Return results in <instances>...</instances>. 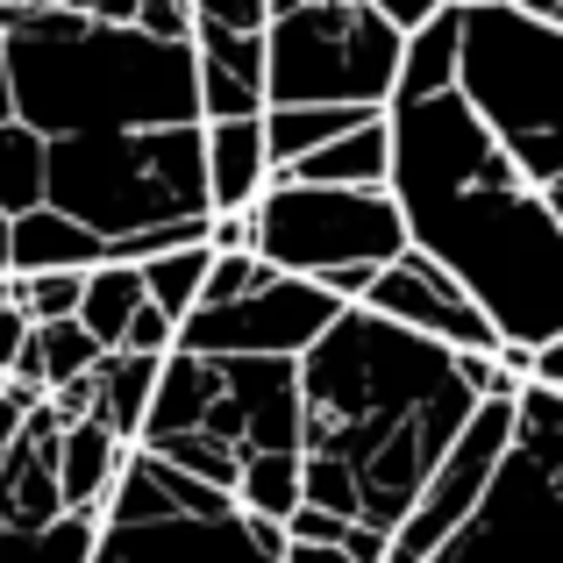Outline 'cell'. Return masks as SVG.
Masks as SVG:
<instances>
[{"label":"cell","mask_w":563,"mask_h":563,"mask_svg":"<svg viewBox=\"0 0 563 563\" xmlns=\"http://www.w3.org/2000/svg\"><path fill=\"white\" fill-rule=\"evenodd\" d=\"M393 192L413 243L493 307L507 343H556L563 221L464 86V0L407 43V79L393 93Z\"/></svg>","instance_id":"1"},{"label":"cell","mask_w":563,"mask_h":563,"mask_svg":"<svg viewBox=\"0 0 563 563\" xmlns=\"http://www.w3.org/2000/svg\"><path fill=\"white\" fill-rule=\"evenodd\" d=\"M536 350H456L378 307H343L300 357L307 385V507L393 536L442 471L450 442L493 393H521Z\"/></svg>","instance_id":"2"},{"label":"cell","mask_w":563,"mask_h":563,"mask_svg":"<svg viewBox=\"0 0 563 563\" xmlns=\"http://www.w3.org/2000/svg\"><path fill=\"white\" fill-rule=\"evenodd\" d=\"M8 8L14 114L43 136H100V129L207 122L200 51L151 36L143 22H100L86 8Z\"/></svg>","instance_id":"3"},{"label":"cell","mask_w":563,"mask_h":563,"mask_svg":"<svg viewBox=\"0 0 563 563\" xmlns=\"http://www.w3.org/2000/svg\"><path fill=\"white\" fill-rule=\"evenodd\" d=\"M292 528L243 507V493L207 485L157 450H129L122 485L100 514L93 563H286Z\"/></svg>","instance_id":"4"},{"label":"cell","mask_w":563,"mask_h":563,"mask_svg":"<svg viewBox=\"0 0 563 563\" xmlns=\"http://www.w3.org/2000/svg\"><path fill=\"white\" fill-rule=\"evenodd\" d=\"M464 86L563 221V29L514 0L464 8Z\"/></svg>","instance_id":"5"},{"label":"cell","mask_w":563,"mask_h":563,"mask_svg":"<svg viewBox=\"0 0 563 563\" xmlns=\"http://www.w3.org/2000/svg\"><path fill=\"white\" fill-rule=\"evenodd\" d=\"M413 243L407 207L393 186H314L272 179L257 200V257L278 272L321 278L350 307L372 292V278Z\"/></svg>","instance_id":"6"},{"label":"cell","mask_w":563,"mask_h":563,"mask_svg":"<svg viewBox=\"0 0 563 563\" xmlns=\"http://www.w3.org/2000/svg\"><path fill=\"white\" fill-rule=\"evenodd\" d=\"M428 563H563V393L521 385L514 442L493 485Z\"/></svg>","instance_id":"7"},{"label":"cell","mask_w":563,"mask_h":563,"mask_svg":"<svg viewBox=\"0 0 563 563\" xmlns=\"http://www.w3.org/2000/svg\"><path fill=\"white\" fill-rule=\"evenodd\" d=\"M407 29L378 0H307L272 22V108H393Z\"/></svg>","instance_id":"8"},{"label":"cell","mask_w":563,"mask_h":563,"mask_svg":"<svg viewBox=\"0 0 563 563\" xmlns=\"http://www.w3.org/2000/svg\"><path fill=\"white\" fill-rule=\"evenodd\" d=\"M179 428L235 442L243 464L257 450H307L300 357H207V350H172L143 442L179 435Z\"/></svg>","instance_id":"9"},{"label":"cell","mask_w":563,"mask_h":563,"mask_svg":"<svg viewBox=\"0 0 563 563\" xmlns=\"http://www.w3.org/2000/svg\"><path fill=\"white\" fill-rule=\"evenodd\" d=\"M343 292L300 272H264L250 292L221 307H192L179 321V350H207V357H307L321 335L343 321Z\"/></svg>","instance_id":"10"},{"label":"cell","mask_w":563,"mask_h":563,"mask_svg":"<svg viewBox=\"0 0 563 563\" xmlns=\"http://www.w3.org/2000/svg\"><path fill=\"white\" fill-rule=\"evenodd\" d=\"M514 413H521V393H493L478 413H471V428L450 442L442 471L428 478V493L413 499V514L393 528V550H385V563H428L442 542L456 536V528H464V514L478 507V493L493 485L499 456H507V442H514Z\"/></svg>","instance_id":"11"},{"label":"cell","mask_w":563,"mask_h":563,"mask_svg":"<svg viewBox=\"0 0 563 563\" xmlns=\"http://www.w3.org/2000/svg\"><path fill=\"white\" fill-rule=\"evenodd\" d=\"M364 307H378V314L407 321V329H421V335H442V343H456V350H507V329L493 321V307L421 243H407L372 278Z\"/></svg>","instance_id":"12"},{"label":"cell","mask_w":563,"mask_h":563,"mask_svg":"<svg viewBox=\"0 0 563 563\" xmlns=\"http://www.w3.org/2000/svg\"><path fill=\"white\" fill-rule=\"evenodd\" d=\"M192 51H200L207 122L272 108V29L250 36V29H229V22H200V29H192Z\"/></svg>","instance_id":"13"},{"label":"cell","mask_w":563,"mask_h":563,"mask_svg":"<svg viewBox=\"0 0 563 563\" xmlns=\"http://www.w3.org/2000/svg\"><path fill=\"white\" fill-rule=\"evenodd\" d=\"M207 179H214V214L229 207H257L272 172V136H264V114H229V122H207Z\"/></svg>","instance_id":"14"},{"label":"cell","mask_w":563,"mask_h":563,"mask_svg":"<svg viewBox=\"0 0 563 563\" xmlns=\"http://www.w3.org/2000/svg\"><path fill=\"white\" fill-rule=\"evenodd\" d=\"M114 243L100 229H86V221H71L65 207H29V214H14V243H8V272H93V264H108Z\"/></svg>","instance_id":"15"},{"label":"cell","mask_w":563,"mask_h":563,"mask_svg":"<svg viewBox=\"0 0 563 563\" xmlns=\"http://www.w3.org/2000/svg\"><path fill=\"white\" fill-rule=\"evenodd\" d=\"M278 179H314V186H393V108L372 114V122L343 129L335 143L307 151L292 172Z\"/></svg>","instance_id":"16"},{"label":"cell","mask_w":563,"mask_h":563,"mask_svg":"<svg viewBox=\"0 0 563 563\" xmlns=\"http://www.w3.org/2000/svg\"><path fill=\"white\" fill-rule=\"evenodd\" d=\"M157 378H165V357H143V350H108L93 372V421H108L122 442H143L157 407Z\"/></svg>","instance_id":"17"},{"label":"cell","mask_w":563,"mask_h":563,"mask_svg":"<svg viewBox=\"0 0 563 563\" xmlns=\"http://www.w3.org/2000/svg\"><path fill=\"white\" fill-rule=\"evenodd\" d=\"M100 357H108V343H100V335L86 329L79 314L36 321V335H29V350H22V364H14V378H29V385H43V393H57V385L93 378Z\"/></svg>","instance_id":"18"},{"label":"cell","mask_w":563,"mask_h":563,"mask_svg":"<svg viewBox=\"0 0 563 563\" xmlns=\"http://www.w3.org/2000/svg\"><path fill=\"white\" fill-rule=\"evenodd\" d=\"M151 300V278H143V264L136 257H108V264H93L86 272V307H79V321L100 335L108 350H122V335H129V321H136V307Z\"/></svg>","instance_id":"19"},{"label":"cell","mask_w":563,"mask_h":563,"mask_svg":"<svg viewBox=\"0 0 563 563\" xmlns=\"http://www.w3.org/2000/svg\"><path fill=\"white\" fill-rule=\"evenodd\" d=\"M385 108H264V136H272V172H292L307 151L335 143L343 129L372 122Z\"/></svg>","instance_id":"20"},{"label":"cell","mask_w":563,"mask_h":563,"mask_svg":"<svg viewBox=\"0 0 563 563\" xmlns=\"http://www.w3.org/2000/svg\"><path fill=\"white\" fill-rule=\"evenodd\" d=\"M43 192H51V136L14 114V122H0V207L29 214V207H43Z\"/></svg>","instance_id":"21"},{"label":"cell","mask_w":563,"mask_h":563,"mask_svg":"<svg viewBox=\"0 0 563 563\" xmlns=\"http://www.w3.org/2000/svg\"><path fill=\"white\" fill-rule=\"evenodd\" d=\"M243 507L272 514V521H292L307 507V450H257L243 464Z\"/></svg>","instance_id":"22"},{"label":"cell","mask_w":563,"mask_h":563,"mask_svg":"<svg viewBox=\"0 0 563 563\" xmlns=\"http://www.w3.org/2000/svg\"><path fill=\"white\" fill-rule=\"evenodd\" d=\"M207 272H214V243H179V250H157L143 257V278H151V300L165 314H192L207 300Z\"/></svg>","instance_id":"23"},{"label":"cell","mask_w":563,"mask_h":563,"mask_svg":"<svg viewBox=\"0 0 563 563\" xmlns=\"http://www.w3.org/2000/svg\"><path fill=\"white\" fill-rule=\"evenodd\" d=\"M143 450H157V456H172L179 471H192V478H207V485H243V450L235 442H221V435H200V428H179V435H151Z\"/></svg>","instance_id":"24"},{"label":"cell","mask_w":563,"mask_h":563,"mask_svg":"<svg viewBox=\"0 0 563 563\" xmlns=\"http://www.w3.org/2000/svg\"><path fill=\"white\" fill-rule=\"evenodd\" d=\"M14 300L29 321H65L86 307V272H14Z\"/></svg>","instance_id":"25"},{"label":"cell","mask_w":563,"mask_h":563,"mask_svg":"<svg viewBox=\"0 0 563 563\" xmlns=\"http://www.w3.org/2000/svg\"><path fill=\"white\" fill-rule=\"evenodd\" d=\"M122 350H143V357H172V350H179V314H165L157 300H143V307H136V321H129V335H122Z\"/></svg>","instance_id":"26"},{"label":"cell","mask_w":563,"mask_h":563,"mask_svg":"<svg viewBox=\"0 0 563 563\" xmlns=\"http://www.w3.org/2000/svg\"><path fill=\"white\" fill-rule=\"evenodd\" d=\"M29 335H36V321H29L22 300H0V372H14L29 350Z\"/></svg>","instance_id":"27"},{"label":"cell","mask_w":563,"mask_h":563,"mask_svg":"<svg viewBox=\"0 0 563 563\" xmlns=\"http://www.w3.org/2000/svg\"><path fill=\"white\" fill-rule=\"evenodd\" d=\"M207 243H214V250H257V207H229V214H214Z\"/></svg>","instance_id":"28"},{"label":"cell","mask_w":563,"mask_h":563,"mask_svg":"<svg viewBox=\"0 0 563 563\" xmlns=\"http://www.w3.org/2000/svg\"><path fill=\"white\" fill-rule=\"evenodd\" d=\"M378 8H385V14H393V22H399V29L413 36V29H428L435 14H450L456 0H378Z\"/></svg>","instance_id":"29"},{"label":"cell","mask_w":563,"mask_h":563,"mask_svg":"<svg viewBox=\"0 0 563 563\" xmlns=\"http://www.w3.org/2000/svg\"><path fill=\"white\" fill-rule=\"evenodd\" d=\"M286 563H357V556H350L343 542H300V536H292V556Z\"/></svg>","instance_id":"30"},{"label":"cell","mask_w":563,"mask_h":563,"mask_svg":"<svg viewBox=\"0 0 563 563\" xmlns=\"http://www.w3.org/2000/svg\"><path fill=\"white\" fill-rule=\"evenodd\" d=\"M71 8L100 14V22H136V14H143V0H71Z\"/></svg>","instance_id":"31"},{"label":"cell","mask_w":563,"mask_h":563,"mask_svg":"<svg viewBox=\"0 0 563 563\" xmlns=\"http://www.w3.org/2000/svg\"><path fill=\"white\" fill-rule=\"evenodd\" d=\"M536 378H542V385H556V393H563V335H556V343H542V350H536Z\"/></svg>","instance_id":"32"},{"label":"cell","mask_w":563,"mask_h":563,"mask_svg":"<svg viewBox=\"0 0 563 563\" xmlns=\"http://www.w3.org/2000/svg\"><path fill=\"white\" fill-rule=\"evenodd\" d=\"M0 122H14V65H8V36H0Z\"/></svg>","instance_id":"33"},{"label":"cell","mask_w":563,"mask_h":563,"mask_svg":"<svg viewBox=\"0 0 563 563\" xmlns=\"http://www.w3.org/2000/svg\"><path fill=\"white\" fill-rule=\"evenodd\" d=\"M514 8H528V14H542V22L563 29V0H514Z\"/></svg>","instance_id":"34"},{"label":"cell","mask_w":563,"mask_h":563,"mask_svg":"<svg viewBox=\"0 0 563 563\" xmlns=\"http://www.w3.org/2000/svg\"><path fill=\"white\" fill-rule=\"evenodd\" d=\"M8 243H14V214L0 207V272H8Z\"/></svg>","instance_id":"35"},{"label":"cell","mask_w":563,"mask_h":563,"mask_svg":"<svg viewBox=\"0 0 563 563\" xmlns=\"http://www.w3.org/2000/svg\"><path fill=\"white\" fill-rule=\"evenodd\" d=\"M22 8H71V0H22Z\"/></svg>","instance_id":"36"}]
</instances>
